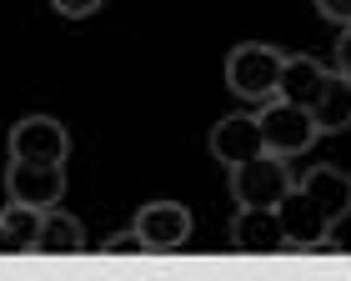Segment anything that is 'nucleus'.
I'll use <instances>...</instances> for the list:
<instances>
[{
	"label": "nucleus",
	"mask_w": 351,
	"mask_h": 281,
	"mask_svg": "<svg viewBox=\"0 0 351 281\" xmlns=\"http://www.w3.org/2000/svg\"><path fill=\"white\" fill-rule=\"evenodd\" d=\"M256 121H261V146L271 156H286V161H291V156H306L316 146V136H322L306 106H291L281 96H271L256 111Z\"/></svg>",
	"instance_id": "obj_1"
},
{
	"label": "nucleus",
	"mask_w": 351,
	"mask_h": 281,
	"mask_svg": "<svg viewBox=\"0 0 351 281\" xmlns=\"http://www.w3.org/2000/svg\"><path fill=\"white\" fill-rule=\"evenodd\" d=\"M281 51L276 45H261V40H246L226 56V86L236 90L241 101H271L276 96V81H281Z\"/></svg>",
	"instance_id": "obj_2"
},
{
	"label": "nucleus",
	"mask_w": 351,
	"mask_h": 281,
	"mask_svg": "<svg viewBox=\"0 0 351 281\" xmlns=\"http://www.w3.org/2000/svg\"><path fill=\"white\" fill-rule=\"evenodd\" d=\"M291 191V166L286 156H251V161L231 166V201L236 206H276V201Z\"/></svg>",
	"instance_id": "obj_3"
},
{
	"label": "nucleus",
	"mask_w": 351,
	"mask_h": 281,
	"mask_svg": "<svg viewBox=\"0 0 351 281\" xmlns=\"http://www.w3.org/2000/svg\"><path fill=\"white\" fill-rule=\"evenodd\" d=\"M71 151V136L56 116H21L10 126V161H36V166H60Z\"/></svg>",
	"instance_id": "obj_4"
},
{
	"label": "nucleus",
	"mask_w": 351,
	"mask_h": 281,
	"mask_svg": "<svg viewBox=\"0 0 351 281\" xmlns=\"http://www.w3.org/2000/svg\"><path fill=\"white\" fill-rule=\"evenodd\" d=\"M5 196L21 206L51 211L66 196V166H36V161H10L5 166Z\"/></svg>",
	"instance_id": "obj_5"
},
{
	"label": "nucleus",
	"mask_w": 351,
	"mask_h": 281,
	"mask_svg": "<svg viewBox=\"0 0 351 281\" xmlns=\"http://www.w3.org/2000/svg\"><path fill=\"white\" fill-rule=\"evenodd\" d=\"M136 236L151 252H181L191 241V211L181 201H146L141 216H136Z\"/></svg>",
	"instance_id": "obj_6"
},
{
	"label": "nucleus",
	"mask_w": 351,
	"mask_h": 281,
	"mask_svg": "<svg viewBox=\"0 0 351 281\" xmlns=\"http://www.w3.org/2000/svg\"><path fill=\"white\" fill-rule=\"evenodd\" d=\"M276 216H281V231H286V246H296V252H316V246L331 241V226L322 221V211L306 201V191L291 181V191L276 201Z\"/></svg>",
	"instance_id": "obj_7"
},
{
	"label": "nucleus",
	"mask_w": 351,
	"mask_h": 281,
	"mask_svg": "<svg viewBox=\"0 0 351 281\" xmlns=\"http://www.w3.org/2000/svg\"><path fill=\"white\" fill-rule=\"evenodd\" d=\"M231 246H236V252H256V256L281 252L286 231H281L276 206H236V216H231Z\"/></svg>",
	"instance_id": "obj_8"
},
{
	"label": "nucleus",
	"mask_w": 351,
	"mask_h": 281,
	"mask_svg": "<svg viewBox=\"0 0 351 281\" xmlns=\"http://www.w3.org/2000/svg\"><path fill=\"white\" fill-rule=\"evenodd\" d=\"M296 186L306 191L311 206L322 211L326 226H337V221H346V216H351V176H346L341 166H311Z\"/></svg>",
	"instance_id": "obj_9"
},
{
	"label": "nucleus",
	"mask_w": 351,
	"mask_h": 281,
	"mask_svg": "<svg viewBox=\"0 0 351 281\" xmlns=\"http://www.w3.org/2000/svg\"><path fill=\"white\" fill-rule=\"evenodd\" d=\"M266 146H261V121L256 116H221L216 126H211V156L221 166H241V161H251V156H261Z\"/></svg>",
	"instance_id": "obj_10"
},
{
	"label": "nucleus",
	"mask_w": 351,
	"mask_h": 281,
	"mask_svg": "<svg viewBox=\"0 0 351 281\" xmlns=\"http://www.w3.org/2000/svg\"><path fill=\"white\" fill-rule=\"evenodd\" d=\"M326 81H331V71L322 66L316 56H286L281 60V81H276V96L281 101H291V106H316V96L326 90Z\"/></svg>",
	"instance_id": "obj_11"
},
{
	"label": "nucleus",
	"mask_w": 351,
	"mask_h": 281,
	"mask_svg": "<svg viewBox=\"0 0 351 281\" xmlns=\"http://www.w3.org/2000/svg\"><path fill=\"white\" fill-rule=\"evenodd\" d=\"M36 241H40V211L10 201L0 211V256H25V252H36Z\"/></svg>",
	"instance_id": "obj_12"
},
{
	"label": "nucleus",
	"mask_w": 351,
	"mask_h": 281,
	"mask_svg": "<svg viewBox=\"0 0 351 281\" xmlns=\"http://www.w3.org/2000/svg\"><path fill=\"white\" fill-rule=\"evenodd\" d=\"M311 121H316V131H322V136H337V131L351 126V81H346L341 71H331L326 90L311 106Z\"/></svg>",
	"instance_id": "obj_13"
},
{
	"label": "nucleus",
	"mask_w": 351,
	"mask_h": 281,
	"mask_svg": "<svg viewBox=\"0 0 351 281\" xmlns=\"http://www.w3.org/2000/svg\"><path fill=\"white\" fill-rule=\"evenodd\" d=\"M86 246V226L75 221V216L66 211H40V241H36V252L40 256H75Z\"/></svg>",
	"instance_id": "obj_14"
},
{
	"label": "nucleus",
	"mask_w": 351,
	"mask_h": 281,
	"mask_svg": "<svg viewBox=\"0 0 351 281\" xmlns=\"http://www.w3.org/2000/svg\"><path fill=\"white\" fill-rule=\"evenodd\" d=\"M101 252H106V256H151V246L141 241V236H136V226H131V231H116V236H106V241H101Z\"/></svg>",
	"instance_id": "obj_15"
},
{
	"label": "nucleus",
	"mask_w": 351,
	"mask_h": 281,
	"mask_svg": "<svg viewBox=\"0 0 351 281\" xmlns=\"http://www.w3.org/2000/svg\"><path fill=\"white\" fill-rule=\"evenodd\" d=\"M51 5H56L60 15H71V21H81V15H95L106 0H51Z\"/></svg>",
	"instance_id": "obj_16"
},
{
	"label": "nucleus",
	"mask_w": 351,
	"mask_h": 281,
	"mask_svg": "<svg viewBox=\"0 0 351 281\" xmlns=\"http://www.w3.org/2000/svg\"><path fill=\"white\" fill-rule=\"evenodd\" d=\"M316 10H322L326 21H337V25H351V0H316Z\"/></svg>",
	"instance_id": "obj_17"
},
{
	"label": "nucleus",
	"mask_w": 351,
	"mask_h": 281,
	"mask_svg": "<svg viewBox=\"0 0 351 281\" xmlns=\"http://www.w3.org/2000/svg\"><path fill=\"white\" fill-rule=\"evenodd\" d=\"M337 71L351 81V25H341V40H337Z\"/></svg>",
	"instance_id": "obj_18"
}]
</instances>
